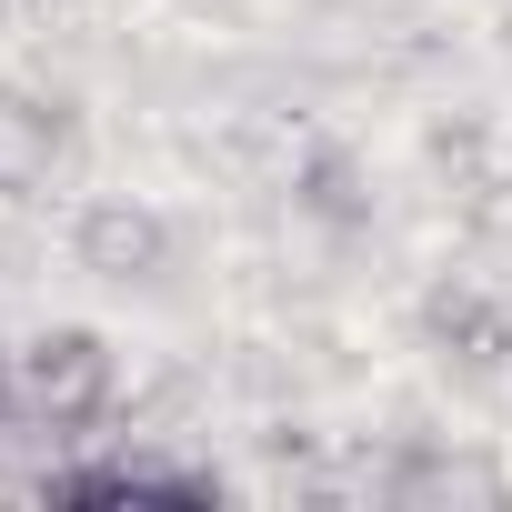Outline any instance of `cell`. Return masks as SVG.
<instances>
[{
    "mask_svg": "<svg viewBox=\"0 0 512 512\" xmlns=\"http://www.w3.org/2000/svg\"><path fill=\"white\" fill-rule=\"evenodd\" d=\"M442 492H472V502H492L502 482H492L482 462H412V472H402V502H442Z\"/></svg>",
    "mask_w": 512,
    "mask_h": 512,
    "instance_id": "obj_6",
    "label": "cell"
},
{
    "mask_svg": "<svg viewBox=\"0 0 512 512\" xmlns=\"http://www.w3.org/2000/svg\"><path fill=\"white\" fill-rule=\"evenodd\" d=\"M111 392H121V362H111V342H101V332H81V322L31 332V342L11 352V412H31V422H51V432L101 422V412H111Z\"/></svg>",
    "mask_w": 512,
    "mask_h": 512,
    "instance_id": "obj_1",
    "label": "cell"
},
{
    "mask_svg": "<svg viewBox=\"0 0 512 512\" xmlns=\"http://www.w3.org/2000/svg\"><path fill=\"white\" fill-rule=\"evenodd\" d=\"M292 201H302L312 221H332V231L372 221V191H362V161H352V151H312V161L292 171Z\"/></svg>",
    "mask_w": 512,
    "mask_h": 512,
    "instance_id": "obj_5",
    "label": "cell"
},
{
    "mask_svg": "<svg viewBox=\"0 0 512 512\" xmlns=\"http://www.w3.org/2000/svg\"><path fill=\"white\" fill-rule=\"evenodd\" d=\"M61 151H71V121H61V111H51L41 91L0 81V201L41 191V181L61 171Z\"/></svg>",
    "mask_w": 512,
    "mask_h": 512,
    "instance_id": "obj_4",
    "label": "cell"
},
{
    "mask_svg": "<svg viewBox=\"0 0 512 512\" xmlns=\"http://www.w3.org/2000/svg\"><path fill=\"white\" fill-rule=\"evenodd\" d=\"M71 262H81L91 282H161V272H171V221H161L151 201H131V191H101V201H81V221H71Z\"/></svg>",
    "mask_w": 512,
    "mask_h": 512,
    "instance_id": "obj_2",
    "label": "cell"
},
{
    "mask_svg": "<svg viewBox=\"0 0 512 512\" xmlns=\"http://www.w3.org/2000/svg\"><path fill=\"white\" fill-rule=\"evenodd\" d=\"M422 332H432L442 362H462V372H502V362H512V302L482 292V282H442V292L422 302Z\"/></svg>",
    "mask_w": 512,
    "mask_h": 512,
    "instance_id": "obj_3",
    "label": "cell"
}]
</instances>
